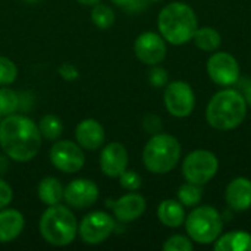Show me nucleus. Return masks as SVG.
<instances>
[{"instance_id":"obj_4","label":"nucleus","mask_w":251,"mask_h":251,"mask_svg":"<svg viewBox=\"0 0 251 251\" xmlns=\"http://www.w3.org/2000/svg\"><path fill=\"white\" fill-rule=\"evenodd\" d=\"M38 226L43 240L54 247L69 246L78 235V222L74 213L62 204L47 206L40 218Z\"/></svg>"},{"instance_id":"obj_6","label":"nucleus","mask_w":251,"mask_h":251,"mask_svg":"<svg viewBox=\"0 0 251 251\" xmlns=\"http://www.w3.org/2000/svg\"><path fill=\"white\" fill-rule=\"evenodd\" d=\"M185 231L191 241L197 244H213L222 234L224 221L213 206H196L185 218Z\"/></svg>"},{"instance_id":"obj_16","label":"nucleus","mask_w":251,"mask_h":251,"mask_svg":"<svg viewBox=\"0 0 251 251\" xmlns=\"http://www.w3.org/2000/svg\"><path fill=\"white\" fill-rule=\"evenodd\" d=\"M75 138L76 143L84 149V150H99L106 138L104 134V128L101 126V124L93 118L84 119L81 121L76 128H75Z\"/></svg>"},{"instance_id":"obj_11","label":"nucleus","mask_w":251,"mask_h":251,"mask_svg":"<svg viewBox=\"0 0 251 251\" xmlns=\"http://www.w3.org/2000/svg\"><path fill=\"white\" fill-rule=\"evenodd\" d=\"M210 79L221 87H231L240 81L238 60L226 51H213L206 63Z\"/></svg>"},{"instance_id":"obj_5","label":"nucleus","mask_w":251,"mask_h":251,"mask_svg":"<svg viewBox=\"0 0 251 251\" xmlns=\"http://www.w3.org/2000/svg\"><path fill=\"white\" fill-rule=\"evenodd\" d=\"M181 144L171 134H154L146 143L143 150V163L146 169L156 175L169 174L176 168L181 159Z\"/></svg>"},{"instance_id":"obj_2","label":"nucleus","mask_w":251,"mask_h":251,"mask_svg":"<svg viewBox=\"0 0 251 251\" xmlns=\"http://www.w3.org/2000/svg\"><path fill=\"white\" fill-rule=\"evenodd\" d=\"M247 101L243 93L224 88L213 94L206 107L207 124L218 131H231L238 128L247 115Z\"/></svg>"},{"instance_id":"obj_10","label":"nucleus","mask_w":251,"mask_h":251,"mask_svg":"<svg viewBox=\"0 0 251 251\" xmlns=\"http://www.w3.org/2000/svg\"><path fill=\"white\" fill-rule=\"evenodd\" d=\"M51 165L65 174L79 172L85 165L82 147L69 140H59L50 149Z\"/></svg>"},{"instance_id":"obj_38","label":"nucleus","mask_w":251,"mask_h":251,"mask_svg":"<svg viewBox=\"0 0 251 251\" xmlns=\"http://www.w3.org/2000/svg\"><path fill=\"white\" fill-rule=\"evenodd\" d=\"M150 1H160V0H150Z\"/></svg>"},{"instance_id":"obj_1","label":"nucleus","mask_w":251,"mask_h":251,"mask_svg":"<svg viewBox=\"0 0 251 251\" xmlns=\"http://www.w3.org/2000/svg\"><path fill=\"white\" fill-rule=\"evenodd\" d=\"M38 125L24 115H9L0 121V147L3 153L18 163L32 160L41 147Z\"/></svg>"},{"instance_id":"obj_34","label":"nucleus","mask_w":251,"mask_h":251,"mask_svg":"<svg viewBox=\"0 0 251 251\" xmlns=\"http://www.w3.org/2000/svg\"><path fill=\"white\" fill-rule=\"evenodd\" d=\"M59 75L65 79V81H75L79 78V71L76 69L75 65L72 63H62L57 69Z\"/></svg>"},{"instance_id":"obj_14","label":"nucleus","mask_w":251,"mask_h":251,"mask_svg":"<svg viewBox=\"0 0 251 251\" xmlns=\"http://www.w3.org/2000/svg\"><path fill=\"white\" fill-rule=\"evenodd\" d=\"M128 151L122 143L107 144L100 154V169L109 178H119V175L128 169Z\"/></svg>"},{"instance_id":"obj_37","label":"nucleus","mask_w":251,"mask_h":251,"mask_svg":"<svg viewBox=\"0 0 251 251\" xmlns=\"http://www.w3.org/2000/svg\"><path fill=\"white\" fill-rule=\"evenodd\" d=\"M79 4H84V6H94V4H97V3H100V0H76Z\"/></svg>"},{"instance_id":"obj_32","label":"nucleus","mask_w":251,"mask_h":251,"mask_svg":"<svg viewBox=\"0 0 251 251\" xmlns=\"http://www.w3.org/2000/svg\"><path fill=\"white\" fill-rule=\"evenodd\" d=\"M143 126L151 135L159 134L160 129H162V119L159 116H156V115H147L143 119Z\"/></svg>"},{"instance_id":"obj_30","label":"nucleus","mask_w":251,"mask_h":251,"mask_svg":"<svg viewBox=\"0 0 251 251\" xmlns=\"http://www.w3.org/2000/svg\"><path fill=\"white\" fill-rule=\"evenodd\" d=\"M149 82L156 87V88H162V87H166L168 82H169V75H168V71L154 65V68L149 72Z\"/></svg>"},{"instance_id":"obj_3","label":"nucleus","mask_w":251,"mask_h":251,"mask_svg":"<svg viewBox=\"0 0 251 251\" xmlns=\"http://www.w3.org/2000/svg\"><path fill=\"white\" fill-rule=\"evenodd\" d=\"M159 34L166 43L182 46L193 40L197 25V15L194 9L182 1H172L166 4L157 18Z\"/></svg>"},{"instance_id":"obj_13","label":"nucleus","mask_w":251,"mask_h":251,"mask_svg":"<svg viewBox=\"0 0 251 251\" xmlns=\"http://www.w3.org/2000/svg\"><path fill=\"white\" fill-rule=\"evenodd\" d=\"M99 199V187L90 179H74L63 190V200L69 207L85 209L93 206Z\"/></svg>"},{"instance_id":"obj_18","label":"nucleus","mask_w":251,"mask_h":251,"mask_svg":"<svg viewBox=\"0 0 251 251\" xmlns=\"http://www.w3.org/2000/svg\"><path fill=\"white\" fill-rule=\"evenodd\" d=\"M25 226L24 215L16 209H0V243H12L16 240Z\"/></svg>"},{"instance_id":"obj_26","label":"nucleus","mask_w":251,"mask_h":251,"mask_svg":"<svg viewBox=\"0 0 251 251\" xmlns=\"http://www.w3.org/2000/svg\"><path fill=\"white\" fill-rule=\"evenodd\" d=\"M19 107V96L9 87H0V116L13 115Z\"/></svg>"},{"instance_id":"obj_7","label":"nucleus","mask_w":251,"mask_h":251,"mask_svg":"<svg viewBox=\"0 0 251 251\" xmlns=\"http://www.w3.org/2000/svg\"><path fill=\"white\" fill-rule=\"evenodd\" d=\"M219 171V160L213 151L194 150L182 160V175L187 182L204 185L215 178Z\"/></svg>"},{"instance_id":"obj_21","label":"nucleus","mask_w":251,"mask_h":251,"mask_svg":"<svg viewBox=\"0 0 251 251\" xmlns=\"http://www.w3.org/2000/svg\"><path fill=\"white\" fill-rule=\"evenodd\" d=\"M63 187L60 184V181L54 176H46L40 181L37 193H38V199L47 204V206H53V204H59L63 199Z\"/></svg>"},{"instance_id":"obj_20","label":"nucleus","mask_w":251,"mask_h":251,"mask_svg":"<svg viewBox=\"0 0 251 251\" xmlns=\"http://www.w3.org/2000/svg\"><path fill=\"white\" fill-rule=\"evenodd\" d=\"M216 251H251V234L246 231H231L215 241Z\"/></svg>"},{"instance_id":"obj_12","label":"nucleus","mask_w":251,"mask_h":251,"mask_svg":"<svg viewBox=\"0 0 251 251\" xmlns=\"http://www.w3.org/2000/svg\"><path fill=\"white\" fill-rule=\"evenodd\" d=\"M166 41L157 32H143L134 43V53L137 59L149 66L162 63L166 57Z\"/></svg>"},{"instance_id":"obj_17","label":"nucleus","mask_w":251,"mask_h":251,"mask_svg":"<svg viewBox=\"0 0 251 251\" xmlns=\"http://www.w3.org/2000/svg\"><path fill=\"white\" fill-rule=\"evenodd\" d=\"M225 201L235 212H244L251 207V181L246 176L234 178L225 190Z\"/></svg>"},{"instance_id":"obj_19","label":"nucleus","mask_w":251,"mask_h":251,"mask_svg":"<svg viewBox=\"0 0 251 251\" xmlns=\"http://www.w3.org/2000/svg\"><path fill=\"white\" fill-rule=\"evenodd\" d=\"M159 221L168 228H179L185 222V209L179 200H163L157 207Z\"/></svg>"},{"instance_id":"obj_35","label":"nucleus","mask_w":251,"mask_h":251,"mask_svg":"<svg viewBox=\"0 0 251 251\" xmlns=\"http://www.w3.org/2000/svg\"><path fill=\"white\" fill-rule=\"evenodd\" d=\"M244 99H246V101H247V104H250L251 106V82H246L244 84Z\"/></svg>"},{"instance_id":"obj_25","label":"nucleus","mask_w":251,"mask_h":251,"mask_svg":"<svg viewBox=\"0 0 251 251\" xmlns=\"http://www.w3.org/2000/svg\"><path fill=\"white\" fill-rule=\"evenodd\" d=\"M203 199V188L201 185L187 182L179 187L178 190V200L185 206V207H196L200 204Z\"/></svg>"},{"instance_id":"obj_36","label":"nucleus","mask_w":251,"mask_h":251,"mask_svg":"<svg viewBox=\"0 0 251 251\" xmlns=\"http://www.w3.org/2000/svg\"><path fill=\"white\" fill-rule=\"evenodd\" d=\"M7 171V156L0 154V175Z\"/></svg>"},{"instance_id":"obj_33","label":"nucleus","mask_w":251,"mask_h":251,"mask_svg":"<svg viewBox=\"0 0 251 251\" xmlns=\"http://www.w3.org/2000/svg\"><path fill=\"white\" fill-rule=\"evenodd\" d=\"M13 200V190L12 187L0 178V209L7 207Z\"/></svg>"},{"instance_id":"obj_29","label":"nucleus","mask_w":251,"mask_h":251,"mask_svg":"<svg viewBox=\"0 0 251 251\" xmlns=\"http://www.w3.org/2000/svg\"><path fill=\"white\" fill-rule=\"evenodd\" d=\"M119 184L122 188H125L126 191H137L141 184H143V179L141 176L134 172V171H124L121 175H119Z\"/></svg>"},{"instance_id":"obj_28","label":"nucleus","mask_w":251,"mask_h":251,"mask_svg":"<svg viewBox=\"0 0 251 251\" xmlns=\"http://www.w3.org/2000/svg\"><path fill=\"white\" fill-rule=\"evenodd\" d=\"M162 249L165 251H191L194 249V244L190 237L176 234V235L169 237L163 243Z\"/></svg>"},{"instance_id":"obj_24","label":"nucleus","mask_w":251,"mask_h":251,"mask_svg":"<svg viewBox=\"0 0 251 251\" xmlns=\"http://www.w3.org/2000/svg\"><path fill=\"white\" fill-rule=\"evenodd\" d=\"M116 15L110 6H106L103 3H97L93 6L91 10V21L99 29H109L115 24Z\"/></svg>"},{"instance_id":"obj_27","label":"nucleus","mask_w":251,"mask_h":251,"mask_svg":"<svg viewBox=\"0 0 251 251\" xmlns=\"http://www.w3.org/2000/svg\"><path fill=\"white\" fill-rule=\"evenodd\" d=\"M18 78V68L9 57L0 56V85H10Z\"/></svg>"},{"instance_id":"obj_8","label":"nucleus","mask_w":251,"mask_h":251,"mask_svg":"<svg viewBox=\"0 0 251 251\" xmlns=\"http://www.w3.org/2000/svg\"><path fill=\"white\" fill-rule=\"evenodd\" d=\"M115 219L109 213L97 210L82 218L78 225V235L85 244L97 246L109 240V237L115 232Z\"/></svg>"},{"instance_id":"obj_22","label":"nucleus","mask_w":251,"mask_h":251,"mask_svg":"<svg viewBox=\"0 0 251 251\" xmlns=\"http://www.w3.org/2000/svg\"><path fill=\"white\" fill-rule=\"evenodd\" d=\"M193 41L197 49H200L203 51L213 53L221 47L222 37L218 32V29H215L213 26H201V28L196 29V32L193 35Z\"/></svg>"},{"instance_id":"obj_23","label":"nucleus","mask_w":251,"mask_h":251,"mask_svg":"<svg viewBox=\"0 0 251 251\" xmlns=\"http://www.w3.org/2000/svg\"><path fill=\"white\" fill-rule=\"evenodd\" d=\"M38 129L43 138L49 140V141H54L57 140L62 132H63V124L60 121L59 116L56 115H44L40 122H38Z\"/></svg>"},{"instance_id":"obj_31","label":"nucleus","mask_w":251,"mask_h":251,"mask_svg":"<svg viewBox=\"0 0 251 251\" xmlns=\"http://www.w3.org/2000/svg\"><path fill=\"white\" fill-rule=\"evenodd\" d=\"M112 3L126 12H140L146 7V0H112Z\"/></svg>"},{"instance_id":"obj_9","label":"nucleus","mask_w":251,"mask_h":251,"mask_svg":"<svg viewBox=\"0 0 251 251\" xmlns=\"http://www.w3.org/2000/svg\"><path fill=\"white\" fill-rule=\"evenodd\" d=\"M166 110L175 118H187L196 107V94L185 81L168 82L163 94Z\"/></svg>"},{"instance_id":"obj_15","label":"nucleus","mask_w":251,"mask_h":251,"mask_svg":"<svg viewBox=\"0 0 251 251\" xmlns=\"http://www.w3.org/2000/svg\"><path fill=\"white\" fill-rule=\"evenodd\" d=\"M146 207H147L146 199L137 193L125 194L112 204L115 219H118L122 224H129L140 219L144 215Z\"/></svg>"}]
</instances>
